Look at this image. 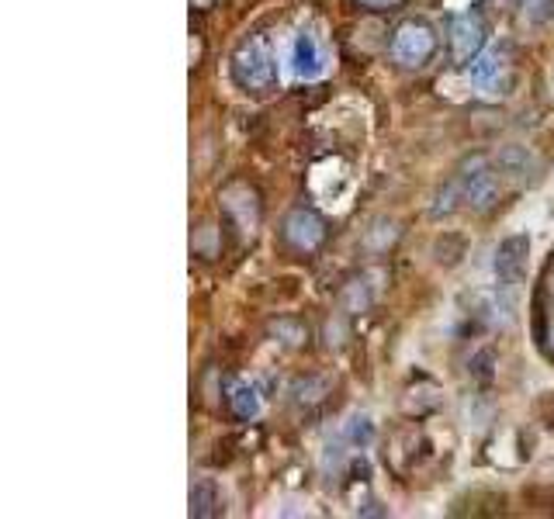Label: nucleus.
I'll list each match as a JSON object with an SVG mask.
<instances>
[{
  "mask_svg": "<svg viewBox=\"0 0 554 519\" xmlns=\"http://www.w3.org/2000/svg\"><path fill=\"white\" fill-rule=\"evenodd\" d=\"M229 70L236 87L246 90V94H264L277 84V59L264 35H250V39L239 42L229 59Z\"/></svg>",
  "mask_w": 554,
  "mask_h": 519,
  "instance_id": "1",
  "label": "nucleus"
},
{
  "mask_svg": "<svg viewBox=\"0 0 554 519\" xmlns=\"http://www.w3.org/2000/svg\"><path fill=\"white\" fill-rule=\"evenodd\" d=\"M451 184L458 191L461 208H468V212H489L499 201V167L485 156H475Z\"/></svg>",
  "mask_w": 554,
  "mask_h": 519,
  "instance_id": "2",
  "label": "nucleus"
},
{
  "mask_svg": "<svg viewBox=\"0 0 554 519\" xmlns=\"http://www.w3.org/2000/svg\"><path fill=\"white\" fill-rule=\"evenodd\" d=\"M530 267V236L527 232H509L506 239H499L496 253H492V274L503 291H513L527 281Z\"/></svg>",
  "mask_w": 554,
  "mask_h": 519,
  "instance_id": "3",
  "label": "nucleus"
},
{
  "mask_svg": "<svg viewBox=\"0 0 554 519\" xmlns=\"http://www.w3.org/2000/svg\"><path fill=\"white\" fill-rule=\"evenodd\" d=\"M437 52V32L426 21H402L392 39V59L402 66H426Z\"/></svg>",
  "mask_w": 554,
  "mask_h": 519,
  "instance_id": "4",
  "label": "nucleus"
},
{
  "mask_svg": "<svg viewBox=\"0 0 554 519\" xmlns=\"http://www.w3.org/2000/svg\"><path fill=\"white\" fill-rule=\"evenodd\" d=\"M288 63H291V73H295L298 80H305V84H309V80H319L326 73V49H323V42L302 28V32L291 39Z\"/></svg>",
  "mask_w": 554,
  "mask_h": 519,
  "instance_id": "5",
  "label": "nucleus"
},
{
  "mask_svg": "<svg viewBox=\"0 0 554 519\" xmlns=\"http://www.w3.org/2000/svg\"><path fill=\"white\" fill-rule=\"evenodd\" d=\"M447 35H451V52L458 63H471V59L485 49V25H482V18L471 11L454 14Z\"/></svg>",
  "mask_w": 554,
  "mask_h": 519,
  "instance_id": "6",
  "label": "nucleus"
},
{
  "mask_svg": "<svg viewBox=\"0 0 554 519\" xmlns=\"http://www.w3.org/2000/svg\"><path fill=\"white\" fill-rule=\"evenodd\" d=\"M326 239V222L309 208H298L284 218V243L298 253H312Z\"/></svg>",
  "mask_w": 554,
  "mask_h": 519,
  "instance_id": "7",
  "label": "nucleus"
},
{
  "mask_svg": "<svg viewBox=\"0 0 554 519\" xmlns=\"http://www.w3.org/2000/svg\"><path fill=\"white\" fill-rule=\"evenodd\" d=\"M506 77V52L503 49H482L468 63V80L471 87L492 94V87H499V80Z\"/></svg>",
  "mask_w": 554,
  "mask_h": 519,
  "instance_id": "8",
  "label": "nucleus"
},
{
  "mask_svg": "<svg viewBox=\"0 0 554 519\" xmlns=\"http://www.w3.org/2000/svg\"><path fill=\"white\" fill-rule=\"evenodd\" d=\"M222 513V492L212 478H198L191 481V516L208 519Z\"/></svg>",
  "mask_w": 554,
  "mask_h": 519,
  "instance_id": "9",
  "label": "nucleus"
},
{
  "mask_svg": "<svg viewBox=\"0 0 554 519\" xmlns=\"http://www.w3.org/2000/svg\"><path fill=\"white\" fill-rule=\"evenodd\" d=\"M496 167L506 173V177H516V180H527L534 177L537 170V160L527 153L523 146H506L503 153L496 156Z\"/></svg>",
  "mask_w": 554,
  "mask_h": 519,
  "instance_id": "10",
  "label": "nucleus"
},
{
  "mask_svg": "<svg viewBox=\"0 0 554 519\" xmlns=\"http://www.w3.org/2000/svg\"><path fill=\"white\" fill-rule=\"evenodd\" d=\"M229 405L239 419H257L260 409H264V398H260L257 385H250V381H236L229 391Z\"/></svg>",
  "mask_w": 554,
  "mask_h": 519,
  "instance_id": "11",
  "label": "nucleus"
},
{
  "mask_svg": "<svg viewBox=\"0 0 554 519\" xmlns=\"http://www.w3.org/2000/svg\"><path fill=\"white\" fill-rule=\"evenodd\" d=\"M343 440L350 443L354 450H364L374 443V419L368 412H354V416L343 423Z\"/></svg>",
  "mask_w": 554,
  "mask_h": 519,
  "instance_id": "12",
  "label": "nucleus"
},
{
  "mask_svg": "<svg viewBox=\"0 0 554 519\" xmlns=\"http://www.w3.org/2000/svg\"><path fill=\"white\" fill-rule=\"evenodd\" d=\"M554 21V0H523V25L544 28Z\"/></svg>",
  "mask_w": 554,
  "mask_h": 519,
  "instance_id": "13",
  "label": "nucleus"
},
{
  "mask_svg": "<svg viewBox=\"0 0 554 519\" xmlns=\"http://www.w3.org/2000/svg\"><path fill=\"white\" fill-rule=\"evenodd\" d=\"M364 7H371V11H385V7H395L402 4V0H361Z\"/></svg>",
  "mask_w": 554,
  "mask_h": 519,
  "instance_id": "14",
  "label": "nucleus"
},
{
  "mask_svg": "<svg viewBox=\"0 0 554 519\" xmlns=\"http://www.w3.org/2000/svg\"><path fill=\"white\" fill-rule=\"evenodd\" d=\"M191 4H198V7H205V4H212V0H191Z\"/></svg>",
  "mask_w": 554,
  "mask_h": 519,
  "instance_id": "15",
  "label": "nucleus"
}]
</instances>
